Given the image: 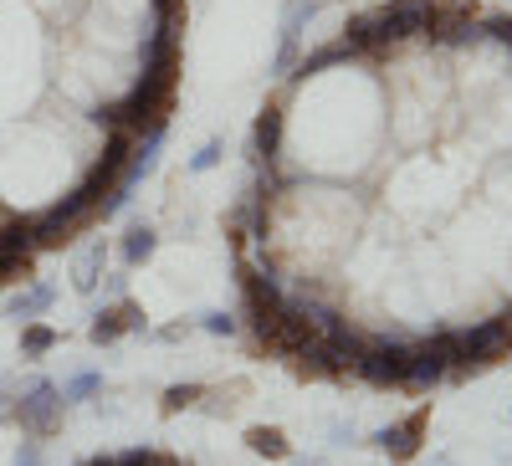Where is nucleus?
Returning <instances> with one entry per match:
<instances>
[{"label": "nucleus", "instance_id": "obj_1", "mask_svg": "<svg viewBox=\"0 0 512 466\" xmlns=\"http://www.w3.org/2000/svg\"><path fill=\"white\" fill-rule=\"evenodd\" d=\"M62 415H67V405H62V390L52 385V379H26V385L16 390V400H11V420L31 436V441H47V436H57L62 431Z\"/></svg>", "mask_w": 512, "mask_h": 466}, {"label": "nucleus", "instance_id": "obj_2", "mask_svg": "<svg viewBox=\"0 0 512 466\" xmlns=\"http://www.w3.org/2000/svg\"><path fill=\"white\" fill-rule=\"evenodd\" d=\"M374 16H379V52L395 57L400 47L425 36V26L436 16V0H384V6H374Z\"/></svg>", "mask_w": 512, "mask_h": 466}, {"label": "nucleus", "instance_id": "obj_3", "mask_svg": "<svg viewBox=\"0 0 512 466\" xmlns=\"http://www.w3.org/2000/svg\"><path fill=\"white\" fill-rule=\"evenodd\" d=\"M410 359H415V344H405V338H369V349L359 354L354 374L374 390H400L405 374H410Z\"/></svg>", "mask_w": 512, "mask_h": 466}, {"label": "nucleus", "instance_id": "obj_4", "mask_svg": "<svg viewBox=\"0 0 512 466\" xmlns=\"http://www.w3.org/2000/svg\"><path fill=\"white\" fill-rule=\"evenodd\" d=\"M461 374H472V369H487L497 359L512 354V313H497V318H482L477 328H466L461 333Z\"/></svg>", "mask_w": 512, "mask_h": 466}, {"label": "nucleus", "instance_id": "obj_5", "mask_svg": "<svg viewBox=\"0 0 512 466\" xmlns=\"http://www.w3.org/2000/svg\"><path fill=\"white\" fill-rule=\"evenodd\" d=\"M425 431H431V405H415L405 420H395V426H384V431H374L369 441H374V451H384L395 466H405V461H415L420 456V446H425Z\"/></svg>", "mask_w": 512, "mask_h": 466}, {"label": "nucleus", "instance_id": "obj_6", "mask_svg": "<svg viewBox=\"0 0 512 466\" xmlns=\"http://www.w3.org/2000/svg\"><path fill=\"white\" fill-rule=\"evenodd\" d=\"M67 277H72V287L82 292V298H88V292H98V282L108 277V241H103V236H93L88 246H77V251H72Z\"/></svg>", "mask_w": 512, "mask_h": 466}, {"label": "nucleus", "instance_id": "obj_7", "mask_svg": "<svg viewBox=\"0 0 512 466\" xmlns=\"http://www.w3.org/2000/svg\"><path fill=\"white\" fill-rule=\"evenodd\" d=\"M451 379V359L425 338V344H415V359H410V374H405V390H436Z\"/></svg>", "mask_w": 512, "mask_h": 466}, {"label": "nucleus", "instance_id": "obj_8", "mask_svg": "<svg viewBox=\"0 0 512 466\" xmlns=\"http://www.w3.org/2000/svg\"><path fill=\"white\" fill-rule=\"evenodd\" d=\"M282 129H287V118H282L277 103H267L262 113H256V123H251V164L282 154Z\"/></svg>", "mask_w": 512, "mask_h": 466}, {"label": "nucleus", "instance_id": "obj_9", "mask_svg": "<svg viewBox=\"0 0 512 466\" xmlns=\"http://www.w3.org/2000/svg\"><path fill=\"white\" fill-rule=\"evenodd\" d=\"M52 303H57V287H52V282H31V287L16 292V298H6V318H16V323H36Z\"/></svg>", "mask_w": 512, "mask_h": 466}, {"label": "nucleus", "instance_id": "obj_10", "mask_svg": "<svg viewBox=\"0 0 512 466\" xmlns=\"http://www.w3.org/2000/svg\"><path fill=\"white\" fill-rule=\"evenodd\" d=\"M159 251V231L149 226V221H134L123 231V241H118V257H123V267H144L149 257Z\"/></svg>", "mask_w": 512, "mask_h": 466}, {"label": "nucleus", "instance_id": "obj_11", "mask_svg": "<svg viewBox=\"0 0 512 466\" xmlns=\"http://www.w3.org/2000/svg\"><path fill=\"white\" fill-rule=\"evenodd\" d=\"M241 395H251L246 379H231V385H205V390H200V410L216 415V420H226V415L241 410Z\"/></svg>", "mask_w": 512, "mask_h": 466}, {"label": "nucleus", "instance_id": "obj_12", "mask_svg": "<svg viewBox=\"0 0 512 466\" xmlns=\"http://www.w3.org/2000/svg\"><path fill=\"white\" fill-rule=\"evenodd\" d=\"M246 451L251 456H267V461H287L292 456V441L282 426H251L246 431Z\"/></svg>", "mask_w": 512, "mask_h": 466}, {"label": "nucleus", "instance_id": "obj_13", "mask_svg": "<svg viewBox=\"0 0 512 466\" xmlns=\"http://www.w3.org/2000/svg\"><path fill=\"white\" fill-rule=\"evenodd\" d=\"M128 333V323H123V303H113V308H98L93 313V323H88V344H118V338Z\"/></svg>", "mask_w": 512, "mask_h": 466}, {"label": "nucleus", "instance_id": "obj_14", "mask_svg": "<svg viewBox=\"0 0 512 466\" xmlns=\"http://www.w3.org/2000/svg\"><path fill=\"white\" fill-rule=\"evenodd\" d=\"M57 344H62V333H57L52 323H41V318H36V323H21V354H26V359H47Z\"/></svg>", "mask_w": 512, "mask_h": 466}, {"label": "nucleus", "instance_id": "obj_15", "mask_svg": "<svg viewBox=\"0 0 512 466\" xmlns=\"http://www.w3.org/2000/svg\"><path fill=\"white\" fill-rule=\"evenodd\" d=\"M57 390H62V405H82V400L103 395V374L98 369H82V374H72L67 385H57Z\"/></svg>", "mask_w": 512, "mask_h": 466}, {"label": "nucleus", "instance_id": "obj_16", "mask_svg": "<svg viewBox=\"0 0 512 466\" xmlns=\"http://www.w3.org/2000/svg\"><path fill=\"white\" fill-rule=\"evenodd\" d=\"M200 390H205V385H169V390H164V400H159V410H164V415L195 410V405H200Z\"/></svg>", "mask_w": 512, "mask_h": 466}, {"label": "nucleus", "instance_id": "obj_17", "mask_svg": "<svg viewBox=\"0 0 512 466\" xmlns=\"http://www.w3.org/2000/svg\"><path fill=\"white\" fill-rule=\"evenodd\" d=\"M113 466H180L175 456H164V451H149V446H128L113 456Z\"/></svg>", "mask_w": 512, "mask_h": 466}, {"label": "nucleus", "instance_id": "obj_18", "mask_svg": "<svg viewBox=\"0 0 512 466\" xmlns=\"http://www.w3.org/2000/svg\"><path fill=\"white\" fill-rule=\"evenodd\" d=\"M221 154H226V139H205V144L190 154V175H205V169H216Z\"/></svg>", "mask_w": 512, "mask_h": 466}, {"label": "nucleus", "instance_id": "obj_19", "mask_svg": "<svg viewBox=\"0 0 512 466\" xmlns=\"http://www.w3.org/2000/svg\"><path fill=\"white\" fill-rule=\"evenodd\" d=\"M200 328L216 333V338H236V333H241V318H231V313H205Z\"/></svg>", "mask_w": 512, "mask_h": 466}, {"label": "nucleus", "instance_id": "obj_20", "mask_svg": "<svg viewBox=\"0 0 512 466\" xmlns=\"http://www.w3.org/2000/svg\"><path fill=\"white\" fill-rule=\"evenodd\" d=\"M11 466H41V441H21Z\"/></svg>", "mask_w": 512, "mask_h": 466}, {"label": "nucleus", "instance_id": "obj_21", "mask_svg": "<svg viewBox=\"0 0 512 466\" xmlns=\"http://www.w3.org/2000/svg\"><path fill=\"white\" fill-rule=\"evenodd\" d=\"M159 338L164 344H180V338H190V323H169V328H159Z\"/></svg>", "mask_w": 512, "mask_h": 466}, {"label": "nucleus", "instance_id": "obj_22", "mask_svg": "<svg viewBox=\"0 0 512 466\" xmlns=\"http://www.w3.org/2000/svg\"><path fill=\"white\" fill-rule=\"evenodd\" d=\"M108 287H113V298H128V277L118 272V277H108Z\"/></svg>", "mask_w": 512, "mask_h": 466}, {"label": "nucleus", "instance_id": "obj_23", "mask_svg": "<svg viewBox=\"0 0 512 466\" xmlns=\"http://www.w3.org/2000/svg\"><path fill=\"white\" fill-rule=\"evenodd\" d=\"M287 466H328L323 456H287Z\"/></svg>", "mask_w": 512, "mask_h": 466}, {"label": "nucleus", "instance_id": "obj_24", "mask_svg": "<svg viewBox=\"0 0 512 466\" xmlns=\"http://www.w3.org/2000/svg\"><path fill=\"white\" fill-rule=\"evenodd\" d=\"M82 466H113V456H93V461H82Z\"/></svg>", "mask_w": 512, "mask_h": 466}]
</instances>
